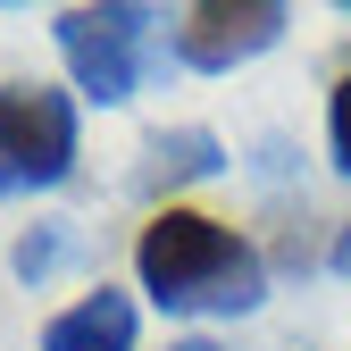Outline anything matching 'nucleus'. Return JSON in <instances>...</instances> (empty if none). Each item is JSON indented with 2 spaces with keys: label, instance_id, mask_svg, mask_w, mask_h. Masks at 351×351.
<instances>
[{
  "label": "nucleus",
  "instance_id": "nucleus-9",
  "mask_svg": "<svg viewBox=\"0 0 351 351\" xmlns=\"http://www.w3.org/2000/svg\"><path fill=\"white\" fill-rule=\"evenodd\" d=\"M335 276H351V226L335 234Z\"/></svg>",
  "mask_w": 351,
  "mask_h": 351
},
{
  "label": "nucleus",
  "instance_id": "nucleus-6",
  "mask_svg": "<svg viewBox=\"0 0 351 351\" xmlns=\"http://www.w3.org/2000/svg\"><path fill=\"white\" fill-rule=\"evenodd\" d=\"M226 167V143L209 125H176V134H151L143 151V193H176V184H201V176Z\"/></svg>",
  "mask_w": 351,
  "mask_h": 351
},
{
  "label": "nucleus",
  "instance_id": "nucleus-1",
  "mask_svg": "<svg viewBox=\"0 0 351 351\" xmlns=\"http://www.w3.org/2000/svg\"><path fill=\"white\" fill-rule=\"evenodd\" d=\"M134 276L159 310H209V318H243L268 301V259H259L234 226H217L201 209L159 201L151 226L134 234Z\"/></svg>",
  "mask_w": 351,
  "mask_h": 351
},
{
  "label": "nucleus",
  "instance_id": "nucleus-5",
  "mask_svg": "<svg viewBox=\"0 0 351 351\" xmlns=\"http://www.w3.org/2000/svg\"><path fill=\"white\" fill-rule=\"evenodd\" d=\"M42 351H134V301H125L117 285L84 293L75 310H59L51 326H42Z\"/></svg>",
  "mask_w": 351,
  "mask_h": 351
},
{
  "label": "nucleus",
  "instance_id": "nucleus-3",
  "mask_svg": "<svg viewBox=\"0 0 351 351\" xmlns=\"http://www.w3.org/2000/svg\"><path fill=\"white\" fill-rule=\"evenodd\" d=\"M75 167V101L59 84H0V201L51 193Z\"/></svg>",
  "mask_w": 351,
  "mask_h": 351
},
{
  "label": "nucleus",
  "instance_id": "nucleus-2",
  "mask_svg": "<svg viewBox=\"0 0 351 351\" xmlns=\"http://www.w3.org/2000/svg\"><path fill=\"white\" fill-rule=\"evenodd\" d=\"M51 34H59V59H67V75H75V93L101 101V109H125V101H134V84H143L151 42H159V9H143V0L59 9Z\"/></svg>",
  "mask_w": 351,
  "mask_h": 351
},
{
  "label": "nucleus",
  "instance_id": "nucleus-10",
  "mask_svg": "<svg viewBox=\"0 0 351 351\" xmlns=\"http://www.w3.org/2000/svg\"><path fill=\"white\" fill-rule=\"evenodd\" d=\"M167 351H217V343L209 335H184V343H167Z\"/></svg>",
  "mask_w": 351,
  "mask_h": 351
},
{
  "label": "nucleus",
  "instance_id": "nucleus-4",
  "mask_svg": "<svg viewBox=\"0 0 351 351\" xmlns=\"http://www.w3.org/2000/svg\"><path fill=\"white\" fill-rule=\"evenodd\" d=\"M285 25H293L285 0H201V9L176 17V59L201 67V75H226L259 51H276Z\"/></svg>",
  "mask_w": 351,
  "mask_h": 351
},
{
  "label": "nucleus",
  "instance_id": "nucleus-8",
  "mask_svg": "<svg viewBox=\"0 0 351 351\" xmlns=\"http://www.w3.org/2000/svg\"><path fill=\"white\" fill-rule=\"evenodd\" d=\"M326 151L351 176V75H335V93H326Z\"/></svg>",
  "mask_w": 351,
  "mask_h": 351
},
{
  "label": "nucleus",
  "instance_id": "nucleus-7",
  "mask_svg": "<svg viewBox=\"0 0 351 351\" xmlns=\"http://www.w3.org/2000/svg\"><path fill=\"white\" fill-rule=\"evenodd\" d=\"M59 251H67V234H51V226H42V234H25V243L9 251V268H17L25 285H42V276L59 268Z\"/></svg>",
  "mask_w": 351,
  "mask_h": 351
}]
</instances>
